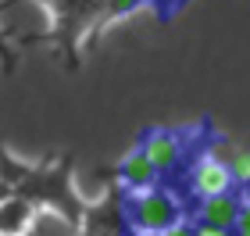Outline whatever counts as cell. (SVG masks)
<instances>
[{"label":"cell","mask_w":250,"mask_h":236,"mask_svg":"<svg viewBox=\"0 0 250 236\" xmlns=\"http://www.w3.org/2000/svg\"><path fill=\"white\" fill-rule=\"evenodd\" d=\"M129 222L146 236H161L179 226V204L161 190H143L129 200Z\"/></svg>","instance_id":"1"},{"label":"cell","mask_w":250,"mask_h":236,"mask_svg":"<svg viewBox=\"0 0 250 236\" xmlns=\"http://www.w3.org/2000/svg\"><path fill=\"white\" fill-rule=\"evenodd\" d=\"M140 150L146 161L154 165V172H172V168L179 165V136L175 132H168V129H146L143 136H140Z\"/></svg>","instance_id":"2"},{"label":"cell","mask_w":250,"mask_h":236,"mask_svg":"<svg viewBox=\"0 0 250 236\" xmlns=\"http://www.w3.org/2000/svg\"><path fill=\"white\" fill-rule=\"evenodd\" d=\"M232 186V172L225 161H214V157H204V161L193 168V190L208 200V197H222L229 193Z\"/></svg>","instance_id":"3"},{"label":"cell","mask_w":250,"mask_h":236,"mask_svg":"<svg viewBox=\"0 0 250 236\" xmlns=\"http://www.w3.org/2000/svg\"><path fill=\"white\" fill-rule=\"evenodd\" d=\"M236 218H240V200L232 193L222 197H208L200 204V226H214V229H236Z\"/></svg>","instance_id":"4"},{"label":"cell","mask_w":250,"mask_h":236,"mask_svg":"<svg viewBox=\"0 0 250 236\" xmlns=\"http://www.w3.org/2000/svg\"><path fill=\"white\" fill-rule=\"evenodd\" d=\"M154 175H157V172H154V165L146 161L140 150H129V154L122 157V165H118V179H122V183L129 186V190H140V193L154 186Z\"/></svg>","instance_id":"5"},{"label":"cell","mask_w":250,"mask_h":236,"mask_svg":"<svg viewBox=\"0 0 250 236\" xmlns=\"http://www.w3.org/2000/svg\"><path fill=\"white\" fill-rule=\"evenodd\" d=\"M229 172L240 183H250V150L247 147H236V154L229 157Z\"/></svg>","instance_id":"6"},{"label":"cell","mask_w":250,"mask_h":236,"mask_svg":"<svg viewBox=\"0 0 250 236\" xmlns=\"http://www.w3.org/2000/svg\"><path fill=\"white\" fill-rule=\"evenodd\" d=\"M232 236H250V200L240 204V218H236V233Z\"/></svg>","instance_id":"7"},{"label":"cell","mask_w":250,"mask_h":236,"mask_svg":"<svg viewBox=\"0 0 250 236\" xmlns=\"http://www.w3.org/2000/svg\"><path fill=\"white\" fill-rule=\"evenodd\" d=\"M193 233H197V236H232V233H225V229H214V226H197Z\"/></svg>","instance_id":"8"},{"label":"cell","mask_w":250,"mask_h":236,"mask_svg":"<svg viewBox=\"0 0 250 236\" xmlns=\"http://www.w3.org/2000/svg\"><path fill=\"white\" fill-rule=\"evenodd\" d=\"M161 236H197V233H193L189 226H183V222H179L175 229H168V233H161Z\"/></svg>","instance_id":"9"},{"label":"cell","mask_w":250,"mask_h":236,"mask_svg":"<svg viewBox=\"0 0 250 236\" xmlns=\"http://www.w3.org/2000/svg\"><path fill=\"white\" fill-rule=\"evenodd\" d=\"M168 4H186V0H168Z\"/></svg>","instance_id":"10"}]
</instances>
